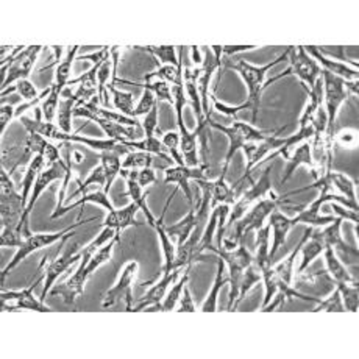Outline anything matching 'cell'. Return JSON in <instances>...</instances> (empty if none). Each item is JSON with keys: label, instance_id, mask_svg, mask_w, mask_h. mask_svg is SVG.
I'll return each mask as SVG.
<instances>
[{"label": "cell", "instance_id": "1", "mask_svg": "<svg viewBox=\"0 0 359 359\" xmlns=\"http://www.w3.org/2000/svg\"><path fill=\"white\" fill-rule=\"evenodd\" d=\"M286 60H287V55L285 52L280 58L272 61V63L257 67V66L248 65L245 60L233 61L231 58H224L222 57V69H220V77H222L224 69H226V67H230V69H233V71H236L241 75V77H243V80L245 81L247 89H248V95H247V100L243 103V105L229 107V105H224L222 102H219L216 99V95L211 94L210 99L214 103V108H216L217 111L226 114V116H231L233 119H236V116H238L239 111H244V109H250V111H252V121L257 122L258 121L259 108H261L262 91H264V89L269 85H272V83L275 81V79L266 80V75H267L269 71H271L272 67L283 63V61H286Z\"/></svg>", "mask_w": 359, "mask_h": 359}, {"label": "cell", "instance_id": "2", "mask_svg": "<svg viewBox=\"0 0 359 359\" xmlns=\"http://www.w3.org/2000/svg\"><path fill=\"white\" fill-rule=\"evenodd\" d=\"M95 219H97V217H89L86 220H80V222L67 226V229L57 231V233L34 234L30 230L22 231L20 226H18L16 230H2L0 245H2V247H18V253L8 262V266H6L2 271V277H0V281L4 283L5 278H6V275H8L13 271V269H16L19 262L24 261L30 253L39 250V248H44V247H49V245L55 244L57 241L67 236L69 233H72L75 229H79V226L85 225L88 222H93V220H95Z\"/></svg>", "mask_w": 359, "mask_h": 359}, {"label": "cell", "instance_id": "3", "mask_svg": "<svg viewBox=\"0 0 359 359\" xmlns=\"http://www.w3.org/2000/svg\"><path fill=\"white\" fill-rule=\"evenodd\" d=\"M111 239H116V231L113 229L102 230V233L93 241L91 244L86 245L85 248H81V250H80V255H81L80 261L81 262H80V267L77 269V272H75L66 283H63V285L53 286L49 294L52 297H57V295L63 297L65 305H69L75 311V300H77L79 297H81L83 289H85V285H86L88 277H89L88 272H86L88 262L91 261V258L94 257V253L97 252L100 247L105 245V243H109ZM117 243H119V241H117Z\"/></svg>", "mask_w": 359, "mask_h": 359}, {"label": "cell", "instance_id": "4", "mask_svg": "<svg viewBox=\"0 0 359 359\" xmlns=\"http://www.w3.org/2000/svg\"><path fill=\"white\" fill-rule=\"evenodd\" d=\"M322 81H323V100H325L327 107V119L328 127L325 133V144L327 147L333 149V140L336 131V116L342 103L350 97V94H359V81H345L344 79L337 77V75L330 74L328 71L322 69Z\"/></svg>", "mask_w": 359, "mask_h": 359}, {"label": "cell", "instance_id": "5", "mask_svg": "<svg viewBox=\"0 0 359 359\" xmlns=\"http://www.w3.org/2000/svg\"><path fill=\"white\" fill-rule=\"evenodd\" d=\"M281 205H291L286 200V197H277L275 192L271 196L259 200L257 205L252 206L250 211H247L238 222H234V233L231 239L229 238L225 241V250H233V248L239 247L243 244L244 238L247 236L248 231H258L264 226L266 219L271 216L272 211H275Z\"/></svg>", "mask_w": 359, "mask_h": 359}, {"label": "cell", "instance_id": "6", "mask_svg": "<svg viewBox=\"0 0 359 359\" xmlns=\"http://www.w3.org/2000/svg\"><path fill=\"white\" fill-rule=\"evenodd\" d=\"M208 126H210V128L222 131V133L226 135V137H229V141H230V147L225 155L224 165L230 164L234 154H236L238 150L245 149L247 146H250V144H255V142H262L264 140H267L269 136H272L275 133H278V131L287 128V126H285L280 130H267L266 131V130H258L253 126H250V123L239 122V121H234L233 126L226 127V126H222V123L212 122L211 119L208 121Z\"/></svg>", "mask_w": 359, "mask_h": 359}, {"label": "cell", "instance_id": "7", "mask_svg": "<svg viewBox=\"0 0 359 359\" xmlns=\"http://www.w3.org/2000/svg\"><path fill=\"white\" fill-rule=\"evenodd\" d=\"M0 186H2V198H0L2 230H16L24 217L27 206L22 196H19L15 183L10 178V172H6L5 168H2V172H0Z\"/></svg>", "mask_w": 359, "mask_h": 359}, {"label": "cell", "instance_id": "8", "mask_svg": "<svg viewBox=\"0 0 359 359\" xmlns=\"http://www.w3.org/2000/svg\"><path fill=\"white\" fill-rule=\"evenodd\" d=\"M286 55L289 60V67L285 72H281L277 77H273L275 81L287 77V75H295L299 77L302 85L305 86L308 93L314 88L316 80L319 79V75L322 72V67L317 65V61L309 57V55L305 52V47L303 46H295V47H287Z\"/></svg>", "mask_w": 359, "mask_h": 359}, {"label": "cell", "instance_id": "9", "mask_svg": "<svg viewBox=\"0 0 359 359\" xmlns=\"http://www.w3.org/2000/svg\"><path fill=\"white\" fill-rule=\"evenodd\" d=\"M271 172L272 168H267L262 172L259 180L257 183H253L250 189H247L244 192V196L241 197L238 202H234L233 210L229 214V222L225 224V230H230V226L234 225V222L244 216V214L252 208L253 205H257L259 200L266 198L272 194V183H271Z\"/></svg>", "mask_w": 359, "mask_h": 359}, {"label": "cell", "instance_id": "10", "mask_svg": "<svg viewBox=\"0 0 359 359\" xmlns=\"http://www.w3.org/2000/svg\"><path fill=\"white\" fill-rule=\"evenodd\" d=\"M341 224L342 219L337 217L334 222L328 224V226L325 230L322 231H314L311 233V238H314L317 241L327 247H331L336 252L337 257H342L344 261H347L348 264H358V257L359 252L358 248L350 247L341 236Z\"/></svg>", "mask_w": 359, "mask_h": 359}, {"label": "cell", "instance_id": "11", "mask_svg": "<svg viewBox=\"0 0 359 359\" xmlns=\"http://www.w3.org/2000/svg\"><path fill=\"white\" fill-rule=\"evenodd\" d=\"M137 267H140V264H137L136 261H131L126 267H123L119 280H117L116 285L109 289L105 295V299H103V303H102L103 309L111 308L117 300L123 299L127 303L126 311L127 313H131V309H133V305H135L133 295H131V285H133L135 277L137 273Z\"/></svg>", "mask_w": 359, "mask_h": 359}, {"label": "cell", "instance_id": "12", "mask_svg": "<svg viewBox=\"0 0 359 359\" xmlns=\"http://www.w3.org/2000/svg\"><path fill=\"white\" fill-rule=\"evenodd\" d=\"M208 170L210 164H198L196 168H191V165H175V168H168L164 170V183H175L177 188L184 192L188 202L192 203V194L189 188L191 180H208Z\"/></svg>", "mask_w": 359, "mask_h": 359}, {"label": "cell", "instance_id": "13", "mask_svg": "<svg viewBox=\"0 0 359 359\" xmlns=\"http://www.w3.org/2000/svg\"><path fill=\"white\" fill-rule=\"evenodd\" d=\"M43 50L41 46H30L25 47V49L20 52L18 57L11 61L8 74H6V79L2 83V91L6 88H10L13 81H20V80H29L30 74L36 63L38 55Z\"/></svg>", "mask_w": 359, "mask_h": 359}, {"label": "cell", "instance_id": "14", "mask_svg": "<svg viewBox=\"0 0 359 359\" xmlns=\"http://www.w3.org/2000/svg\"><path fill=\"white\" fill-rule=\"evenodd\" d=\"M41 281H43V277L34 281L30 287H27V289H24V291H19V292L2 291V294H0V300H2V303H5V302L16 303L15 306L2 305V313L4 311H18V309H30V311H38V313H53V309L47 308L44 305V302L38 300L33 294V291L38 287Z\"/></svg>", "mask_w": 359, "mask_h": 359}, {"label": "cell", "instance_id": "15", "mask_svg": "<svg viewBox=\"0 0 359 359\" xmlns=\"http://www.w3.org/2000/svg\"><path fill=\"white\" fill-rule=\"evenodd\" d=\"M77 244H72L71 247L67 248V250L60 255V257L52 261L49 266H46V283H44V289H43V294H41V300H46V297L49 295L50 289L55 286V281H57L61 275H63L66 271L71 269L72 264L81 259V255L77 253Z\"/></svg>", "mask_w": 359, "mask_h": 359}, {"label": "cell", "instance_id": "16", "mask_svg": "<svg viewBox=\"0 0 359 359\" xmlns=\"http://www.w3.org/2000/svg\"><path fill=\"white\" fill-rule=\"evenodd\" d=\"M180 273H182L180 269H177V271H172L169 273H161V280L158 281L154 287L149 289V292L144 295L141 300H137L135 303L131 313H140V311L147 309L151 305H154V308H150V311H161L163 300H164L165 294H168V287L172 285V283L180 278Z\"/></svg>", "mask_w": 359, "mask_h": 359}, {"label": "cell", "instance_id": "17", "mask_svg": "<svg viewBox=\"0 0 359 359\" xmlns=\"http://www.w3.org/2000/svg\"><path fill=\"white\" fill-rule=\"evenodd\" d=\"M299 224H302L299 214H297L295 217L289 219L278 210L272 211L271 216H269V226L273 230V243H272V248L269 250V257H271V259H273V257L277 255L278 248L281 245H286V238L289 231L292 230V226Z\"/></svg>", "mask_w": 359, "mask_h": 359}, {"label": "cell", "instance_id": "18", "mask_svg": "<svg viewBox=\"0 0 359 359\" xmlns=\"http://www.w3.org/2000/svg\"><path fill=\"white\" fill-rule=\"evenodd\" d=\"M283 158L287 161V168L285 170V174H283L281 183H280L281 186L292 177L294 172L299 169V165H308L311 174L314 175L316 165L313 161V154H311V141H305V142L299 144V146H295L294 149L289 150Z\"/></svg>", "mask_w": 359, "mask_h": 359}, {"label": "cell", "instance_id": "19", "mask_svg": "<svg viewBox=\"0 0 359 359\" xmlns=\"http://www.w3.org/2000/svg\"><path fill=\"white\" fill-rule=\"evenodd\" d=\"M305 52L309 55V57H313V60L317 61V65L322 66L323 71H328L330 74L337 75V77L344 79L345 81H358L359 79L358 69H351L347 65L341 63V61L327 58L325 55L319 50V47L305 46Z\"/></svg>", "mask_w": 359, "mask_h": 359}, {"label": "cell", "instance_id": "20", "mask_svg": "<svg viewBox=\"0 0 359 359\" xmlns=\"http://www.w3.org/2000/svg\"><path fill=\"white\" fill-rule=\"evenodd\" d=\"M140 210V206L131 203L126 208H121V210H113V211H108V216L105 219V222L102 224L103 229H113L116 231V239L119 241L121 238V233L128 229V226H140L141 224L137 222L135 219L136 216V211Z\"/></svg>", "mask_w": 359, "mask_h": 359}, {"label": "cell", "instance_id": "21", "mask_svg": "<svg viewBox=\"0 0 359 359\" xmlns=\"http://www.w3.org/2000/svg\"><path fill=\"white\" fill-rule=\"evenodd\" d=\"M177 189H175V192H177ZM175 192H172V196L169 197L168 203H165V206H164L163 214L156 219L155 226H154V229L158 233V236H160L161 247H163V255H164V266L161 269V273H169V272L174 271V261H175V257H177L175 243L168 236V233H165V226H164V214H165V211H168V206L172 202V198L175 197Z\"/></svg>", "mask_w": 359, "mask_h": 359}, {"label": "cell", "instance_id": "22", "mask_svg": "<svg viewBox=\"0 0 359 359\" xmlns=\"http://www.w3.org/2000/svg\"><path fill=\"white\" fill-rule=\"evenodd\" d=\"M177 126L180 128V147H182V155L186 165H191V168H196V165L200 164L198 161V155H197V140L198 136L194 131H191L186 128V123L183 119V114L177 116Z\"/></svg>", "mask_w": 359, "mask_h": 359}, {"label": "cell", "instance_id": "23", "mask_svg": "<svg viewBox=\"0 0 359 359\" xmlns=\"http://www.w3.org/2000/svg\"><path fill=\"white\" fill-rule=\"evenodd\" d=\"M123 178H126V182H127V192L123 196L130 197L131 200H133L135 205L140 206V210H142L144 216L147 217L149 225L151 226V229H154L156 219H155L154 214L150 212L149 206H147V202H146L147 192H142V188L140 186V183H137V170H130Z\"/></svg>", "mask_w": 359, "mask_h": 359}, {"label": "cell", "instance_id": "24", "mask_svg": "<svg viewBox=\"0 0 359 359\" xmlns=\"http://www.w3.org/2000/svg\"><path fill=\"white\" fill-rule=\"evenodd\" d=\"M226 172H229V165H222V174L219 180L211 182V208H216L217 205H234L236 202L234 188H230L225 182Z\"/></svg>", "mask_w": 359, "mask_h": 359}, {"label": "cell", "instance_id": "25", "mask_svg": "<svg viewBox=\"0 0 359 359\" xmlns=\"http://www.w3.org/2000/svg\"><path fill=\"white\" fill-rule=\"evenodd\" d=\"M89 202H93V203H95V205H100L102 208H107L108 211H113L114 210V206H113V203H111V200L108 198V194L103 189H97L95 192H93V194H86V196H83L79 202H75L74 205H69V206H63V208H61L60 211H53L52 212V216H50V220H55V219H60L61 216H65V214L67 212V211H72V210H75V208H79L80 206V216L79 217H81V214H83V206H85L86 203H89Z\"/></svg>", "mask_w": 359, "mask_h": 359}, {"label": "cell", "instance_id": "26", "mask_svg": "<svg viewBox=\"0 0 359 359\" xmlns=\"http://www.w3.org/2000/svg\"><path fill=\"white\" fill-rule=\"evenodd\" d=\"M230 281V275H229V269H226V264L224 259L219 258L217 262V273H216V280H214V285L211 287V291L206 297L203 305H202V313H216L217 311V295L219 291L222 289L225 285H229Z\"/></svg>", "mask_w": 359, "mask_h": 359}, {"label": "cell", "instance_id": "27", "mask_svg": "<svg viewBox=\"0 0 359 359\" xmlns=\"http://www.w3.org/2000/svg\"><path fill=\"white\" fill-rule=\"evenodd\" d=\"M211 252L216 253L220 259H224L226 267H239L245 271V269L253 262V255L248 252V248L243 244L236 248H233V250H225L224 247L222 248L212 247Z\"/></svg>", "mask_w": 359, "mask_h": 359}, {"label": "cell", "instance_id": "28", "mask_svg": "<svg viewBox=\"0 0 359 359\" xmlns=\"http://www.w3.org/2000/svg\"><path fill=\"white\" fill-rule=\"evenodd\" d=\"M80 47L79 46H71L67 49V55L66 57L60 61L57 71H55V81L53 85L50 86L55 91L63 94V91L66 89V86L69 85V77H71V69L74 61L77 60V52H79Z\"/></svg>", "mask_w": 359, "mask_h": 359}, {"label": "cell", "instance_id": "29", "mask_svg": "<svg viewBox=\"0 0 359 359\" xmlns=\"http://www.w3.org/2000/svg\"><path fill=\"white\" fill-rule=\"evenodd\" d=\"M323 257H325L327 262V272L330 277L333 278V283H350V285H356V280L351 277L350 272L347 271L344 262L337 257L336 252L331 247H327L323 250Z\"/></svg>", "mask_w": 359, "mask_h": 359}, {"label": "cell", "instance_id": "30", "mask_svg": "<svg viewBox=\"0 0 359 359\" xmlns=\"http://www.w3.org/2000/svg\"><path fill=\"white\" fill-rule=\"evenodd\" d=\"M313 230H314V229H311V226H309V229H306L305 234H303L302 239H300V243L297 244V247L294 248L292 255H289V257H287L285 261H281L277 267H273L275 275H277V277H278L280 280L285 281L286 285H291V286H292V277H294V267H295L297 255L300 253L302 247L305 245V243L309 239V236H311V233H313Z\"/></svg>", "mask_w": 359, "mask_h": 359}, {"label": "cell", "instance_id": "31", "mask_svg": "<svg viewBox=\"0 0 359 359\" xmlns=\"http://www.w3.org/2000/svg\"><path fill=\"white\" fill-rule=\"evenodd\" d=\"M197 224V212L196 210H191L183 220H180L175 225L172 226H165V233L168 236L174 241V243L180 247L184 244V241L191 236V233L194 231Z\"/></svg>", "mask_w": 359, "mask_h": 359}, {"label": "cell", "instance_id": "32", "mask_svg": "<svg viewBox=\"0 0 359 359\" xmlns=\"http://www.w3.org/2000/svg\"><path fill=\"white\" fill-rule=\"evenodd\" d=\"M99 158H100V164L103 165V170H105V177H107V186L103 191L108 194L114 183L116 177L122 172L121 155L116 154V151H100Z\"/></svg>", "mask_w": 359, "mask_h": 359}, {"label": "cell", "instance_id": "33", "mask_svg": "<svg viewBox=\"0 0 359 359\" xmlns=\"http://www.w3.org/2000/svg\"><path fill=\"white\" fill-rule=\"evenodd\" d=\"M43 165H46V161L43 155H36L30 161V164L27 165V170H25V177L22 180V200L25 206L29 205V196L30 192L33 191V186L36 183L38 177L41 175V172H43Z\"/></svg>", "mask_w": 359, "mask_h": 359}, {"label": "cell", "instance_id": "34", "mask_svg": "<svg viewBox=\"0 0 359 359\" xmlns=\"http://www.w3.org/2000/svg\"><path fill=\"white\" fill-rule=\"evenodd\" d=\"M155 156L156 155H151L147 154V151H131L126 156V160L122 163V172L121 175L126 177L130 170H142V169H147V168H154V163H155Z\"/></svg>", "mask_w": 359, "mask_h": 359}, {"label": "cell", "instance_id": "35", "mask_svg": "<svg viewBox=\"0 0 359 359\" xmlns=\"http://www.w3.org/2000/svg\"><path fill=\"white\" fill-rule=\"evenodd\" d=\"M137 50H146L154 55L163 66L170 65L175 67H182V55H180V60L177 57V49L174 46H155V47H135Z\"/></svg>", "mask_w": 359, "mask_h": 359}, {"label": "cell", "instance_id": "36", "mask_svg": "<svg viewBox=\"0 0 359 359\" xmlns=\"http://www.w3.org/2000/svg\"><path fill=\"white\" fill-rule=\"evenodd\" d=\"M311 238V236H309ZM309 241V239H308ZM323 250H325V245H323L320 241H317L314 238H311V241L308 244H305L302 247V262L299 269H297V275H302L303 272L306 271V269L309 267L311 262H313L314 259H317L320 257V255L323 253Z\"/></svg>", "mask_w": 359, "mask_h": 359}, {"label": "cell", "instance_id": "37", "mask_svg": "<svg viewBox=\"0 0 359 359\" xmlns=\"http://www.w3.org/2000/svg\"><path fill=\"white\" fill-rule=\"evenodd\" d=\"M151 79H160L165 83H174V85H184L183 83V67H175L170 65L161 66L158 71L147 74L144 77V83H150Z\"/></svg>", "mask_w": 359, "mask_h": 359}, {"label": "cell", "instance_id": "38", "mask_svg": "<svg viewBox=\"0 0 359 359\" xmlns=\"http://www.w3.org/2000/svg\"><path fill=\"white\" fill-rule=\"evenodd\" d=\"M191 267L192 266H188V267L184 269L183 277L180 278V281L177 283V285L168 292V297H165V300H164V303L161 305V313H170V311H174L177 308L178 302H180V297H182V294H183V289H184L186 285H188V281H189Z\"/></svg>", "mask_w": 359, "mask_h": 359}, {"label": "cell", "instance_id": "39", "mask_svg": "<svg viewBox=\"0 0 359 359\" xmlns=\"http://www.w3.org/2000/svg\"><path fill=\"white\" fill-rule=\"evenodd\" d=\"M336 287L339 289L341 299L344 303V309L347 313H358L359 308V291H358V283L356 285H350V283H334Z\"/></svg>", "mask_w": 359, "mask_h": 359}, {"label": "cell", "instance_id": "40", "mask_svg": "<svg viewBox=\"0 0 359 359\" xmlns=\"http://www.w3.org/2000/svg\"><path fill=\"white\" fill-rule=\"evenodd\" d=\"M111 58V53L108 55V57L102 61V65L99 67V72H97V85H99V102L100 105H105L108 107V97H107V86H108V80H111L113 74V60Z\"/></svg>", "mask_w": 359, "mask_h": 359}, {"label": "cell", "instance_id": "41", "mask_svg": "<svg viewBox=\"0 0 359 359\" xmlns=\"http://www.w3.org/2000/svg\"><path fill=\"white\" fill-rule=\"evenodd\" d=\"M117 81L121 83H126V85H133L137 88H142V89H149L155 94V97L158 100H163V102H169L174 105V95H172V89L169 88V85L165 81H156V83H133V81H127V80H119Z\"/></svg>", "mask_w": 359, "mask_h": 359}, {"label": "cell", "instance_id": "42", "mask_svg": "<svg viewBox=\"0 0 359 359\" xmlns=\"http://www.w3.org/2000/svg\"><path fill=\"white\" fill-rule=\"evenodd\" d=\"M109 94L113 95V105L116 109H119L121 114L131 117L133 119V113H135V107H133V95L130 93H122L117 91L116 86H107Z\"/></svg>", "mask_w": 359, "mask_h": 359}, {"label": "cell", "instance_id": "43", "mask_svg": "<svg viewBox=\"0 0 359 359\" xmlns=\"http://www.w3.org/2000/svg\"><path fill=\"white\" fill-rule=\"evenodd\" d=\"M259 281H262V275H261V272L258 271L257 267H255V264L252 262V264L248 266V267L245 269V271H244L243 280H241V292H239V302H238V305L245 299L248 291H250V289H252L255 285H258Z\"/></svg>", "mask_w": 359, "mask_h": 359}, {"label": "cell", "instance_id": "44", "mask_svg": "<svg viewBox=\"0 0 359 359\" xmlns=\"http://www.w3.org/2000/svg\"><path fill=\"white\" fill-rule=\"evenodd\" d=\"M11 91H18L20 94V97H22L24 100L27 102H32V100H36L41 94L36 88H34L33 83L30 80H20L18 81L15 86H10L6 88L2 91V99L5 97V95H8Z\"/></svg>", "mask_w": 359, "mask_h": 359}, {"label": "cell", "instance_id": "45", "mask_svg": "<svg viewBox=\"0 0 359 359\" xmlns=\"http://www.w3.org/2000/svg\"><path fill=\"white\" fill-rule=\"evenodd\" d=\"M74 108H75V100L74 99H65L63 102H60L58 127L63 131H66V133H71V130H72Z\"/></svg>", "mask_w": 359, "mask_h": 359}, {"label": "cell", "instance_id": "46", "mask_svg": "<svg viewBox=\"0 0 359 359\" xmlns=\"http://www.w3.org/2000/svg\"><path fill=\"white\" fill-rule=\"evenodd\" d=\"M163 147L164 150L168 151V154L172 156V160H174L178 165H184V160H183V155L182 151H180V136L175 131H170V133L164 135L163 136Z\"/></svg>", "mask_w": 359, "mask_h": 359}, {"label": "cell", "instance_id": "47", "mask_svg": "<svg viewBox=\"0 0 359 359\" xmlns=\"http://www.w3.org/2000/svg\"><path fill=\"white\" fill-rule=\"evenodd\" d=\"M317 305L319 306H316L313 309V313H320V311H327V313H345L341 292L337 287L334 289V292L328 297V299L317 302Z\"/></svg>", "mask_w": 359, "mask_h": 359}, {"label": "cell", "instance_id": "48", "mask_svg": "<svg viewBox=\"0 0 359 359\" xmlns=\"http://www.w3.org/2000/svg\"><path fill=\"white\" fill-rule=\"evenodd\" d=\"M91 184H99V186H103V188H105V186H107L105 170H103V165H102V164H99L97 168H95V169L91 172V174H89V177L85 180V182H83V183L80 184V188H79L77 191H75L71 197H67V200H72L75 196H79V194H85L86 189H88Z\"/></svg>", "mask_w": 359, "mask_h": 359}, {"label": "cell", "instance_id": "49", "mask_svg": "<svg viewBox=\"0 0 359 359\" xmlns=\"http://www.w3.org/2000/svg\"><path fill=\"white\" fill-rule=\"evenodd\" d=\"M156 105H158V102H156L155 94L151 93V91H149V89H144V95H142V99H141V102L137 103L136 108H135L133 119H137V117L149 114V113L151 111V108L156 107Z\"/></svg>", "mask_w": 359, "mask_h": 359}, {"label": "cell", "instance_id": "50", "mask_svg": "<svg viewBox=\"0 0 359 359\" xmlns=\"http://www.w3.org/2000/svg\"><path fill=\"white\" fill-rule=\"evenodd\" d=\"M141 127L144 130V135H146L147 140H151L155 137V130L158 127V105L151 108V111L146 114L144 121L141 123Z\"/></svg>", "mask_w": 359, "mask_h": 359}, {"label": "cell", "instance_id": "51", "mask_svg": "<svg viewBox=\"0 0 359 359\" xmlns=\"http://www.w3.org/2000/svg\"><path fill=\"white\" fill-rule=\"evenodd\" d=\"M333 142H337L342 147H350V149H356L358 147V133L355 130H342L341 133L334 135Z\"/></svg>", "mask_w": 359, "mask_h": 359}, {"label": "cell", "instance_id": "52", "mask_svg": "<svg viewBox=\"0 0 359 359\" xmlns=\"http://www.w3.org/2000/svg\"><path fill=\"white\" fill-rule=\"evenodd\" d=\"M186 286H188V285H186ZM186 286L183 289L182 297H180V302H178L180 306L177 308V311H178V313H196L197 306L194 305V300H192L189 289Z\"/></svg>", "mask_w": 359, "mask_h": 359}, {"label": "cell", "instance_id": "53", "mask_svg": "<svg viewBox=\"0 0 359 359\" xmlns=\"http://www.w3.org/2000/svg\"><path fill=\"white\" fill-rule=\"evenodd\" d=\"M15 113H16L15 107L5 105V103H2V108H0V136H4L5 128H6V126H8L13 117H15Z\"/></svg>", "mask_w": 359, "mask_h": 359}, {"label": "cell", "instance_id": "54", "mask_svg": "<svg viewBox=\"0 0 359 359\" xmlns=\"http://www.w3.org/2000/svg\"><path fill=\"white\" fill-rule=\"evenodd\" d=\"M331 208H333V211L336 212V216L337 217H341L342 220H350V222H353L355 225H358L359 224V217H358V212L356 211H348V210H345L344 206H341V205H337V203H333L331 205Z\"/></svg>", "mask_w": 359, "mask_h": 359}, {"label": "cell", "instance_id": "55", "mask_svg": "<svg viewBox=\"0 0 359 359\" xmlns=\"http://www.w3.org/2000/svg\"><path fill=\"white\" fill-rule=\"evenodd\" d=\"M137 183H140L141 188H147V186L156 183V175H155V170L151 168L147 169H142L141 172H137Z\"/></svg>", "mask_w": 359, "mask_h": 359}, {"label": "cell", "instance_id": "56", "mask_svg": "<svg viewBox=\"0 0 359 359\" xmlns=\"http://www.w3.org/2000/svg\"><path fill=\"white\" fill-rule=\"evenodd\" d=\"M258 49V46H222V57L224 58H231L236 53L247 52V50H255Z\"/></svg>", "mask_w": 359, "mask_h": 359}, {"label": "cell", "instance_id": "57", "mask_svg": "<svg viewBox=\"0 0 359 359\" xmlns=\"http://www.w3.org/2000/svg\"><path fill=\"white\" fill-rule=\"evenodd\" d=\"M273 303H272V305H271V303H269V305L266 306V308H261L259 311H261V313H272V311H275V309H277V308H283V305H285V302L287 300L286 299V297H285V294H281V292H277V294H275L273 295Z\"/></svg>", "mask_w": 359, "mask_h": 359}, {"label": "cell", "instance_id": "58", "mask_svg": "<svg viewBox=\"0 0 359 359\" xmlns=\"http://www.w3.org/2000/svg\"><path fill=\"white\" fill-rule=\"evenodd\" d=\"M191 52H192V61H194V65L202 66L203 65V58H202V55H200V47L194 46L191 49Z\"/></svg>", "mask_w": 359, "mask_h": 359}]
</instances>
